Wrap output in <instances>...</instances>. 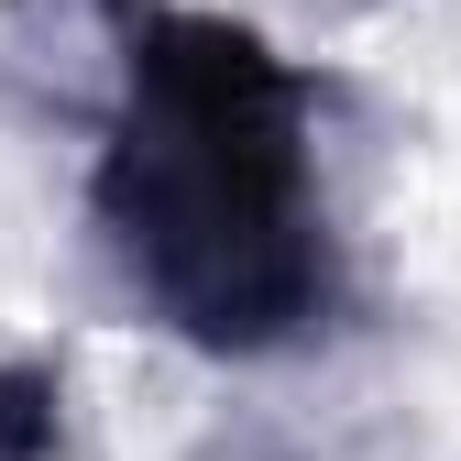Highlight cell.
<instances>
[{"instance_id": "obj_1", "label": "cell", "mask_w": 461, "mask_h": 461, "mask_svg": "<svg viewBox=\"0 0 461 461\" xmlns=\"http://www.w3.org/2000/svg\"><path fill=\"white\" fill-rule=\"evenodd\" d=\"M88 220L154 330L264 363L340 308V242L319 209V77L230 12L143 0L110 77Z\"/></svg>"}, {"instance_id": "obj_2", "label": "cell", "mask_w": 461, "mask_h": 461, "mask_svg": "<svg viewBox=\"0 0 461 461\" xmlns=\"http://www.w3.org/2000/svg\"><path fill=\"white\" fill-rule=\"evenodd\" d=\"M67 439V395L44 363H0V461H55Z\"/></svg>"}, {"instance_id": "obj_3", "label": "cell", "mask_w": 461, "mask_h": 461, "mask_svg": "<svg viewBox=\"0 0 461 461\" xmlns=\"http://www.w3.org/2000/svg\"><path fill=\"white\" fill-rule=\"evenodd\" d=\"M198 461H297V450H285V439H264V429H230V439H209Z\"/></svg>"}]
</instances>
